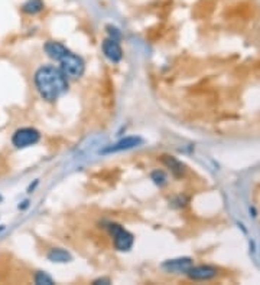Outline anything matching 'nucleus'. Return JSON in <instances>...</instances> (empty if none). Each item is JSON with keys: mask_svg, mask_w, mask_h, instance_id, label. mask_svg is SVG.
<instances>
[{"mask_svg": "<svg viewBox=\"0 0 260 285\" xmlns=\"http://www.w3.org/2000/svg\"><path fill=\"white\" fill-rule=\"evenodd\" d=\"M140 144H142V138H140V137H126V138H123L120 141L113 144V146L104 149L103 153L107 154V153H117V151L130 150V149H135V147H138Z\"/></svg>", "mask_w": 260, "mask_h": 285, "instance_id": "nucleus-7", "label": "nucleus"}, {"mask_svg": "<svg viewBox=\"0 0 260 285\" xmlns=\"http://www.w3.org/2000/svg\"><path fill=\"white\" fill-rule=\"evenodd\" d=\"M41 140V134L38 130H35L32 127H24V128H19L16 130L13 135H12V144L16 147V149H26V147H31L33 144Z\"/></svg>", "mask_w": 260, "mask_h": 285, "instance_id": "nucleus-3", "label": "nucleus"}, {"mask_svg": "<svg viewBox=\"0 0 260 285\" xmlns=\"http://www.w3.org/2000/svg\"><path fill=\"white\" fill-rule=\"evenodd\" d=\"M103 54L112 62H120L123 58V51L122 46L119 45V40L112 39V38L104 40L103 42Z\"/></svg>", "mask_w": 260, "mask_h": 285, "instance_id": "nucleus-6", "label": "nucleus"}, {"mask_svg": "<svg viewBox=\"0 0 260 285\" xmlns=\"http://www.w3.org/2000/svg\"><path fill=\"white\" fill-rule=\"evenodd\" d=\"M109 232L112 233L114 241V248L117 251H129L130 248L133 246V241L135 238L133 235L124 229L123 226L117 225V223H110L109 225Z\"/></svg>", "mask_w": 260, "mask_h": 285, "instance_id": "nucleus-4", "label": "nucleus"}, {"mask_svg": "<svg viewBox=\"0 0 260 285\" xmlns=\"http://www.w3.org/2000/svg\"><path fill=\"white\" fill-rule=\"evenodd\" d=\"M162 267L169 272H187L188 269L192 267V259L191 258H177V259H169L163 262Z\"/></svg>", "mask_w": 260, "mask_h": 285, "instance_id": "nucleus-8", "label": "nucleus"}, {"mask_svg": "<svg viewBox=\"0 0 260 285\" xmlns=\"http://www.w3.org/2000/svg\"><path fill=\"white\" fill-rule=\"evenodd\" d=\"M48 259L52 262H58V264H64V262H70L73 259L71 253L67 252L65 249H59V248H54L48 252Z\"/></svg>", "mask_w": 260, "mask_h": 285, "instance_id": "nucleus-10", "label": "nucleus"}, {"mask_svg": "<svg viewBox=\"0 0 260 285\" xmlns=\"http://www.w3.org/2000/svg\"><path fill=\"white\" fill-rule=\"evenodd\" d=\"M45 52H47V55H48L51 59L59 61V59H61L62 56L67 55L70 51H68L62 43L55 42V40H49V42L45 43Z\"/></svg>", "mask_w": 260, "mask_h": 285, "instance_id": "nucleus-9", "label": "nucleus"}, {"mask_svg": "<svg viewBox=\"0 0 260 285\" xmlns=\"http://www.w3.org/2000/svg\"><path fill=\"white\" fill-rule=\"evenodd\" d=\"M44 9L42 0H26L22 5V12L26 15H36Z\"/></svg>", "mask_w": 260, "mask_h": 285, "instance_id": "nucleus-11", "label": "nucleus"}, {"mask_svg": "<svg viewBox=\"0 0 260 285\" xmlns=\"http://www.w3.org/2000/svg\"><path fill=\"white\" fill-rule=\"evenodd\" d=\"M152 180H154L158 186H162L163 183L166 182V174L163 173L162 170L154 172V173H152Z\"/></svg>", "mask_w": 260, "mask_h": 285, "instance_id": "nucleus-14", "label": "nucleus"}, {"mask_svg": "<svg viewBox=\"0 0 260 285\" xmlns=\"http://www.w3.org/2000/svg\"><path fill=\"white\" fill-rule=\"evenodd\" d=\"M185 274L191 279H195V281H207V279L217 277L219 271H217V268L211 267V265H198V267L192 265Z\"/></svg>", "mask_w": 260, "mask_h": 285, "instance_id": "nucleus-5", "label": "nucleus"}, {"mask_svg": "<svg viewBox=\"0 0 260 285\" xmlns=\"http://www.w3.org/2000/svg\"><path fill=\"white\" fill-rule=\"evenodd\" d=\"M35 87L47 101H55L68 89L64 72L55 66H42L35 72Z\"/></svg>", "mask_w": 260, "mask_h": 285, "instance_id": "nucleus-1", "label": "nucleus"}, {"mask_svg": "<svg viewBox=\"0 0 260 285\" xmlns=\"http://www.w3.org/2000/svg\"><path fill=\"white\" fill-rule=\"evenodd\" d=\"M35 284L52 285L54 284V279L49 277L47 272H42V271H39V272H36V274H35Z\"/></svg>", "mask_w": 260, "mask_h": 285, "instance_id": "nucleus-13", "label": "nucleus"}, {"mask_svg": "<svg viewBox=\"0 0 260 285\" xmlns=\"http://www.w3.org/2000/svg\"><path fill=\"white\" fill-rule=\"evenodd\" d=\"M162 161L166 164V166L169 167L177 176H181V174L185 172V166H184L181 161H178L175 157H171V156H163Z\"/></svg>", "mask_w": 260, "mask_h": 285, "instance_id": "nucleus-12", "label": "nucleus"}, {"mask_svg": "<svg viewBox=\"0 0 260 285\" xmlns=\"http://www.w3.org/2000/svg\"><path fill=\"white\" fill-rule=\"evenodd\" d=\"M59 62H61V71L64 72L65 77L80 78L85 69V63L82 61L81 56L75 55L73 52H68L67 55L62 56Z\"/></svg>", "mask_w": 260, "mask_h": 285, "instance_id": "nucleus-2", "label": "nucleus"}, {"mask_svg": "<svg viewBox=\"0 0 260 285\" xmlns=\"http://www.w3.org/2000/svg\"><path fill=\"white\" fill-rule=\"evenodd\" d=\"M94 284H110V279L107 278H100V279H96Z\"/></svg>", "mask_w": 260, "mask_h": 285, "instance_id": "nucleus-16", "label": "nucleus"}, {"mask_svg": "<svg viewBox=\"0 0 260 285\" xmlns=\"http://www.w3.org/2000/svg\"><path fill=\"white\" fill-rule=\"evenodd\" d=\"M106 29H107V32H109V35H110V38H112V39L119 40L120 38H122V33L119 32L117 28H114V26H112V25H109Z\"/></svg>", "mask_w": 260, "mask_h": 285, "instance_id": "nucleus-15", "label": "nucleus"}, {"mask_svg": "<svg viewBox=\"0 0 260 285\" xmlns=\"http://www.w3.org/2000/svg\"><path fill=\"white\" fill-rule=\"evenodd\" d=\"M28 206H29V202H28V200H25L24 205H19V209H26Z\"/></svg>", "mask_w": 260, "mask_h": 285, "instance_id": "nucleus-17", "label": "nucleus"}, {"mask_svg": "<svg viewBox=\"0 0 260 285\" xmlns=\"http://www.w3.org/2000/svg\"><path fill=\"white\" fill-rule=\"evenodd\" d=\"M2 200H3V198H2V195H0V202H2Z\"/></svg>", "mask_w": 260, "mask_h": 285, "instance_id": "nucleus-19", "label": "nucleus"}, {"mask_svg": "<svg viewBox=\"0 0 260 285\" xmlns=\"http://www.w3.org/2000/svg\"><path fill=\"white\" fill-rule=\"evenodd\" d=\"M5 229V226H3V225H2V226H0V232H2V230Z\"/></svg>", "mask_w": 260, "mask_h": 285, "instance_id": "nucleus-18", "label": "nucleus"}]
</instances>
